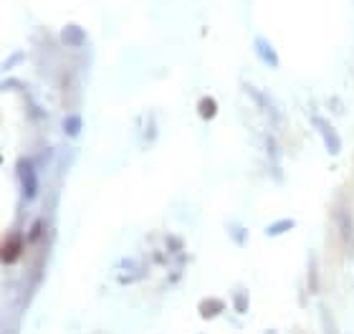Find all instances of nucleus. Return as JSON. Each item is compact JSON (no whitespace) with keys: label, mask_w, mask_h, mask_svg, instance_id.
<instances>
[{"label":"nucleus","mask_w":354,"mask_h":334,"mask_svg":"<svg viewBox=\"0 0 354 334\" xmlns=\"http://www.w3.org/2000/svg\"><path fill=\"white\" fill-rule=\"evenodd\" d=\"M15 177L20 183V193H23V200H36L38 195V175H36V165L25 157H20L15 162Z\"/></svg>","instance_id":"nucleus-1"},{"label":"nucleus","mask_w":354,"mask_h":334,"mask_svg":"<svg viewBox=\"0 0 354 334\" xmlns=\"http://www.w3.org/2000/svg\"><path fill=\"white\" fill-rule=\"evenodd\" d=\"M311 122H314V130L321 134V139H324V144H326V152H329L332 157H337V155L342 152V137H339V132L334 130V124H329V122H326L324 117H319V114H314Z\"/></svg>","instance_id":"nucleus-2"},{"label":"nucleus","mask_w":354,"mask_h":334,"mask_svg":"<svg viewBox=\"0 0 354 334\" xmlns=\"http://www.w3.org/2000/svg\"><path fill=\"white\" fill-rule=\"evenodd\" d=\"M25 251V241L18 230H10L3 241V264H15Z\"/></svg>","instance_id":"nucleus-3"},{"label":"nucleus","mask_w":354,"mask_h":334,"mask_svg":"<svg viewBox=\"0 0 354 334\" xmlns=\"http://www.w3.org/2000/svg\"><path fill=\"white\" fill-rule=\"evenodd\" d=\"M140 266V261L137 259H122L119 264H117V281L119 284H132V281H137V278H144L147 276V268H134Z\"/></svg>","instance_id":"nucleus-4"},{"label":"nucleus","mask_w":354,"mask_h":334,"mask_svg":"<svg viewBox=\"0 0 354 334\" xmlns=\"http://www.w3.org/2000/svg\"><path fill=\"white\" fill-rule=\"evenodd\" d=\"M223 312H225V301H223L220 296H205V299H200V304H198V314H200L205 322L217 319Z\"/></svg>","instance_id":"nucleus-5"},{"label":"nucleus","mask_w":354,"mask_h":334,"mask_svg":"<svg viewBox=\"0 0 354 334\" xmlns=\"http://www.w3.org/2000/svg\"><path fill=\"white\" fill-rule=\"evenodd\" d=\"M253 51H256V56L266 64L268 68H276L279 66V54L274 51V46L263 38V36H258L256 41H253Z\"/></svg>","instance_id":"nucleus-6"},{"label":"nucleus","mask_w":354,"mask_h":334,"mask_svg":"<svg viewBox=\"0 0 354 334\" xmlns=\"http://www.w3.org/2000/svg\"><path fill=\"white\" fill-rule=\"evenodd\" d=\"M61 43H66V46H81V43H86V31L81 25H76V23L64 25L61 28Z\"/></svg>","instance_id":"nucleus-7"},{"label":"nucleus","mask_w":354,"mask_h":334,"mask_svg":"<svg viewBox=\"0 0 354 334\" xmlns=\"http://www.w3.org/2000/svg\"><path fill=\"white\" fill-rule=\"evenodd\" d=\"M339 228H342V241L354 248V220L349 208H344V205L339 208Z\"/></svg>","instance_id":"nucleus-8"},{"label":"nucleus","mask_w":354,"mask_h":334,"mask_svg":"<svg viewBox=\"0 0 354 334\" xmlns=\"http://www.w3.org/2000/svg\"><path fill=\"white\" fill-rule=\"evenodd\" d=\"M198 114H200V119H205V122H210L217 117V101L212 99V96H200L198 99Z\"/></svg>","instance_id":"nucleus-9"},{"label":"nucleus","mask_w":354,"mask_h":334,"mask_svg":"<svg viewBox=\"0 0 354 334\" xmlns=\"http://www.w3.org/2000/svg\"><path fill=\"white\" fill-rule=\"evenodd\" d=\"M233 309H235L238 314H246V312L251 309V294H248L246 286L233 289Z\"/></svg>","instance_id":"nucleus-10"},{"label":"nucleus","mask_w":354,"mask_h":334,"mask_svg":"<svg viewBox=\"0 0 354 334\" xmlns=\"http://www.w3.org/2000/svg\"><path fill=\"white\" fill-rule=\"evenodd\" d=\"M293 225H296V220H293V218H281V220H274V223L266 228V236H268V238L283 236V233L293 230Z\"/></svg>","instance_id":"nucleus-11"},{"label":"nucleus","mask_w":354,"mask_h":334,"mask_svg":"<svg viewBox=\"0 0 354 334\" xmlns=\"http://www.w3.org/2000/svg\"><path fill=\"white\" fill-rule=\"evenodd\" d=\"M225 230H228V236H230L233 243H238V246H246V243H248V228H246V225H240V223H228Z\"/></svg>","instance_id":"nucleus-12"},{"label":"nucleus","mask_w":354,"mask_h":334,"mask_svg":"<svg viewBox=\"0 0 354 334\" xmlns=\"http://www.w3.org/2000/svg\"><path fill=\"white\" fill-rule=\"evenodd\" d=\"M319 266H316V256L309 253V291L311 294H319Z\"/></svg>","instance_id":"nucleus-13"},{"label":"nucleus","mask_w":354,"mask_h":334,"mask_svg":"<svg viewBox=\"0 0 354 334\" xmlns=\"http://www.w3.org/2000/svg\"><path fill=\"white\" fill-rule=\"evenodd\" d=\"M319 317H321L324 334H339V327H337V322H334V317H332V312L326 306H319Z\"/></svg>","instance_id":"nucleus-14"},{"label":"nucleus","mask_w":354,"mask_h":334,"mask_svg":"<svg viewBox=\"0 0 354 334\" xmlns=\"http://www.w3.org/2000/svg\"><path fill=\"white\" fill-rule=\"evenodd\" d=\"M64 134L69 137V139H76L78 134H81V117L78 114H71L64 119Z\"/></svg>","instance_id":"nucleus-15"},{"label":"nucleus","mask_w":354,"mask_h":334,"mask_svg":"<svg viewBox=\"0 0 354 334\" xmlns=\"http://www.w3.org/2000/svg\"><path fill=\"white\" fill-rule=\"evenodd\" d=\"M41 233H43V223L38 220V223L33 225V230H31V243H36V241L41 238Z\"/></svg>","instance_id":"nucleus-16"},{"label":"nucleus","mask_w":354,"mask_h":334,"mask_svg":"<svg viewBox=\"0 0 354 334\" xmlns=\"http://www.w3.org/2000/svg\"><path fill=\"white\" fill-rule=\"evenodd\" d=\"M263 334H279V332H276V329H266Z\"/></svg>","instance_id":"nucleus-17"}]
</instances>
